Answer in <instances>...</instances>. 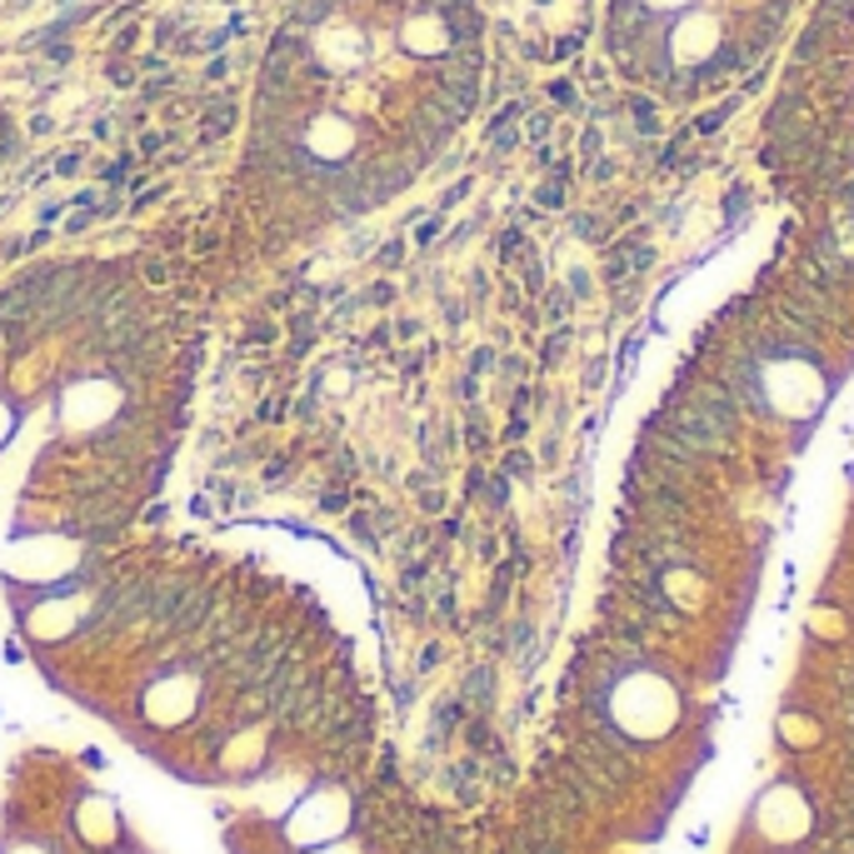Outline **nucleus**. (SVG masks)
Returning a JSON list of instances; mask_svg holds the SVG:
<instances>
[{
	"mask_svg": "<svg viewBox=\"0 0 854 854\" xmlns=\"http://www.w3.org/2000/svg\"><path fill=\"white\" fill-rule=\"evenodd\" d=\"M764 395H770V405L774 410H784V415H810L814 405L824 400V380H820L814 365L780 360V365L764 370Z\"/></svg>",
	"mask_w": 854,
	"mask_h": 854,
	"instance_id": "39448f33",
	"label": "nucleus"
},
{
	"mask_svg": "<svg viewBox=\"0 0 854 854\" xmlns=\"http://www.w3.org/2000/svg\"><path fill=\"white\" fill-rule=\"evenodd\" d=\"M814 41H824V85L854 135V0H830V11L814 16Z\"/></svg>",
	"mask_w": 854,
	"mask_h": 854,
	"instance_id": "20e7f679",
	"label": "nucleus"
},
{
	"mask_svg": "<svg viewBox=\"0 0 854 854\" xmlns=\"http://www.w3.org/2000/svg\"><path fill=\"white\" fill-rule=\"evenodd\" d=\"M610 720L630 740H660L680 724V690L660 670H630L610 690Z\"/></svg>",
	"mask_w": 854,
	"mask_h": 854,
	"instance_id": "7ed1b4c3",
	"label": "nucleus"
},
{
	"mask_svg": "<svg viewBox=\"0 0 854 854\" xmlns=\"http://www.w3.org/2000/svg\"><path fill=\"white\" fill-rule=\"evenodd\" d=\"M754 820H760L764 840H774V844H794V840H804V834H810L814 810H810V800H804V794L794 790V784H774V790L760 800Z\"/></svg>",
	"mask_w": 854,
	"mask_h": 854,
	"instance_id": "423d86ee",
	"label": "nucleus"
},
{
	"mask_svg": "<svg viewBox=\"0 0 854 854\" xmlns=\"http://www.w3.org/2000/svg\"><path fill=\"white\" fill-rule=\"evenodd\" d=\"M75 824H81V834L91 844H105L115 834V810H111V800H101V794H91V800H81V810H75Z\"/></svg>",
	"mask_w": 854,
	"mask_h": 854,
	"instance_id": "1a4fd4ad",
	"label": "nucleus"
},
{
	"mask_svg": "<svg viewBox=\"0 0 854 854\" xmlns=\"http://www.w3.org/2000/svg\"><path fill=\"white\" fill-rule=\"evenodd\" d=\"M6 854H51L45 844H16V850H6Z\"/></svg>",
	"mask_w": 854,
	"mask_h": 854,
	"instance_id": "9d476101",
	"label": "nucleus"
},
{
	"mask_svg": "<svg viewBox=\"0 0 854 854\" xmlns=\"http://www.w3.org/2000/svg\"><path fill=\"white\" fill-rule=\"evenodd\" d=\"M475 85L470 0H311L265 61L251 165L370 205L465 121Z\"/></svg>",
	"mask_w": 854,
	"mask_h": 854,
	"instance_id": "f257e3e1",
	"label": "nucleus"
},
{
	"mask_svg": "<svg viewBox=\"0 0 854 854\" xmlns=\"http://www.w3.org/2000/svg\"><path fill=\"white\" fill-rule=\"evenodd\" d=\"M784 0H614V55L640 75L710 85L764 51Z\"/></svg>",
	"mask_w": 854,
	"mask_h": 854,
	"instance_id": "f03ea898",
	"label": "nucleus"
},
{
	"mask_svg": "<svg viewBox=\"0 0 854 854\" xmlns=\"http://www.w3.org/2000/svg\"><path fill=\"white\" fill-rule=\"evenodd\" d=\"M191 710H195L191 674H165V680H155L151 690H145V714H151L155 724H181Z\"/></svg>",
	"mask_w": 854,
	"mask_h": 854,
	"instance_id": "6e6552de",
	"label": "nucleus"
},
{
	"mask_svg": "<svg viewBox=\"0 0 854 854\" xmlns=\"http://www.w3.org/2000/svg\"><path fill=\"white\" fill-rule=\"evenodd\" d=\"M345 820H350L345 794L340 790H315L311 800L291 814V840L295 844H325V840H335V834L345 830Z\"/></svg>",
	"mask_w": 854,
	"mask_h": 854,
	"instance_id": "0eeeda50",
	"label": "nucleus"
},
{
	"mask_svg": "<svg viewBox=\"0 0 854 854\" xmlns=\"http://www.w3.org/2000/svg\"><path fill=\"white\" fill-rule=\"evenodd\" d=\"M321 854H355V844H335V850H321Z\"/></svg>",
	"mask_w": 854,
	"mask_h": 854,
	"instance_id": "9b49d317",
	"label": "nucleus"
}]
</instances>
